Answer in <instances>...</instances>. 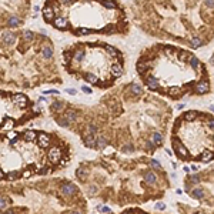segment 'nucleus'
I'll list each match as a JSON object with an SVG mask.
<instances>
[{
  "mask_svg": "<svg viewBox=\"0 0 214 214\" xmlns=\"http://www.w3.org/2000/svg\"><path fill=\"white\" fill-rule=\"evenodd\" d=\"M84 79L90 83V84H96V83L99 82V77H97L96 74H93V73H89V74H86V76H84Z\"/></svg>",
  "mask_w": 214,
  "mask_h": 214,
  "instance_id": "obj_26",
  "label": "nucleus"
},
{
  "mask_svg": "<svg viewBox=\"0 0 214 214\" xmlns=\"http://www.w3.org/2000/svg\"><path fill=\"white\" fill-rule=\"evenodd\" d=\"M207 126L211 127V129H214V118H208V120H207Z\"/></svg>",
  "mask_w": 214,
  "mask_h": 214,
  "instance_id": "obj_51",
  "label": "nucleus"
},
{
  "mask_svg": "<svg viewBox=\"0 0 214 214\" xmlns=\"http://www.w3.org/2000/svg\"><path fill=\"white\" fill-rule=\"evenodd\" d=\"M104 49H106V51H107V54H109V56H113V57L118 56V53H120V51L116 49V47L110 46V44H106V46H104Z\"/></svg>",
  "mask_w": 214,
  "mask_h": 214,
  "instance_id": "obj_20",
  "label": "nucleus"
},
{
  "mask_svg": "<svg viewBox=\"0 0 214 214\" xmlns=\"http://www.w3.org/2000/svg\"><path fill=\"white\" fill-rule=\"evenodd\" d=\"M191 170H193V171H197V170H198V166H196V164L191 166Z\"/></svg>",
  "mask_w": 214,
  "mask_h": 214,
  "instance_id": "obj_57",
  "label": "nucleus"
},
{
  "mask_svg": "<svg viewBox=\"0 0 214 214\" xmlns=\"http://www.w3.org/2000/svg\"><path fill=\"white\" fill-rule=\"evenodd\" d=\"M203 3H204V6H206V7H208V9H214V0H204Z\"/></svg>",
  "mask_w": 214,
  "mask_h": 214,
  "instance_id": "obj_44",
  "label": "nucleus"
},
{
  "mask_svg": "<svg viewBox=\"0 0 214 214\" xmlns=\"http://www.w3.org/2000/svg\"><path fill=\"white\" fill-rule=\"evenodd\" d=\"M82 90L84 91V93H89V94L91 93V89H90V87H87V86H83V87H82Z\"/></svg>",
  "mask_w": 214,
  "mask_h": 214,
  "instance_id": "obj_52",
  "label": "nucleus"
},
{
  "mask_svg": "<svg viewBox=\"0 0 214 214\" xmlns=\"http://www.w3.org/2000/svg\"><path fill=\"white\" fill-rule=\"evenodd\" d=\"M13 126H15V121H13V120H4L1 129H4V130H10V129H13Z\"/></svg>",
  "mask_w": 214,
  "mask_h": 214,
  "instance_id": "obj_32",
  "label": "nucleus"
},
{
  "mask_svg": "<svg viewBox=\"0 0 214 214\" xmlns=\"http://www.w3.org/2000/svg\"><path fill=\"white\" fill-rule=\"evenodd\" d=\"M97 146H99L100 148H103V147H106V146H107V140H106L103 136H100L99 139H97Z\"/></svg>",
  "mask_w": 214,
  "mask_h": 214,
  "instance_id": "obj_36",
  "label": "nucleus"
},
{
  "mask_svg": "<svg viewBox=\"0 0 214 214\" xmlns=\"http://www.w3.org/2000/svg\"><path fill=\"white\" fill-rule=\"evenodd\" d=\"M132 93H133V94H137V96H139V94H141V93H143V89H141L140 86H137V84H133V86H132Z\"/></svg>",
  "mask_w": 214,
  "mask_h": 214,
  "instance_id": "obj_35",
  "label": "nucleus"
},
{
  "mask_svg": "<svg viewBox=\"0 0 214 214\" xmlns=\"http://www.w3.org/2000/svg\"><path fill=\"white\" fill-rule=\"evenodd\" d=\"M37 141H39V146L43 148L49 147L50 144V136L49 134H46V133H40L39 136H37Z\"/></svg>",
  "mask_w": 214,
  "mask_h": 214,
  "instance_id": "obj_5",
  "label": "nucleus"
},
{
  "mask_svg": "<svg viewBox=\"0 0 214 214\" xmlns=\"http://www.w3.org/2000/svg\"><path fill=\"white\" fill-rule=\"evenodd\" d=\"M57 124L62 126V127H67L69 126V120H67L66 117L64 118H57Z\"/></svg>",
  "mask_w": 214,
  "mask_h": 214,
  "instance_id": "obj_39",
  "label": "nucleus"
},
{
  "mask_svg": "<svg viewBox=\"0 0 214 214\" xmlns=\"http://www.w3.org/2000/svg\"><path fill=\"white\" fill-rule=\"evenodd\" d=\"M171 141H173V146L176 147V151H177V154H179V156H183V157H186V156L188 154V150L186 148V146L180 144V141H179V140H177L176 137H174V139H173Z\"/></svg>",
  "mask_w": 214,
  "mask_h": 214,
  "instance_id": "obj_2",
  "label": "nucleus"
},
{
  "mask_svg": "<svg viewBox=\"0 0 214 214\" xmlns=\"http://www.w3.org/2000/svg\"><path fill=\"white\" fill-rule=\"evenodd\" d=\"M156 208H157V210H164L166 206L163 203H157V204H156Z\"/></svg>",
  "mask_w": 214,
  "mask_h": 214,
  "instance_id": "obj_50",
  "label": "nucleus"
},
{
  "mask_svg": "<svg viewBox=\"0 0 214 214\" xmlns=\"http://www.w3.org/2000/svg\"><path fill=\"white\" fill-rule=\"evenodd\" d=\"M101 4L106 7V9H109V10H112V9H117L118 6H117V3L113 1V0H101Z\"/></svg>",
  "mask_w": 214,
  "mask_h": 214,
  "instance_id": "obj_17",
  "label": "nucleus"
},
{
  "mask_svg": "<svg viewBox=\"0 0 214 214\" xmlns=\"http://www.w3.org/2000/svg\"><path fill=\"white\" fill-rule=\"evenodd\" d=\"M213 141H214V136H213Z\"/></svg>",
  "mask_w": 214,
  "mask_h": 214,
  "instance_id": "obj_63",
  "label": "nucleus"
},
{
  "mask_svg": "<svg viewBox=\"0 0 214 214\" xmlns=\"http://www.w3.org/2000/svg\"><path fill=\"white\" fill-rule=\"evenodd\" d=\"M67 93H70V94H76V90H73V89H69V90H67Z\"/></svg>",
  "mask_w": 214,
  "mask_h": 214,
  "instance_id": "obj_56",
  "label": "nucleus"
},
{
  "mask_svg": "<svg viewBox=\"0 0 214 214\" xmlns=\"http://www.w3.org/2000/svg\"><path fill=\"white\" fill-rule=\"evenodd\" d=\"M100 211H104V213H109V211H110V208H109V207H103V206H101V208H100Z\"/></svg>",
  "mask_w": 214,
  "mask_h": 214,
  "instance_id": "obj_55",
  "label": "nucleus"
},
{
  "mask_svg": "<svg viewBox=\"0 0 214 214\" xmlns=\"http://www.w3.org/2000/svg\"><path fill=\"white\" fill-rule=\"evenodd\" d=\"M83 59H84V51L83 50H77V51H74L73 53V60L74 62H83Z\"/></svg>",
  "mask_w": 214,
  "mask_h": 214,
  "instance_id": "obj_24",
  "label": "nucleus"
},
{
  "mask_svg": "<svg viewBox=\"0 0 214 214\" xmlns=\"http://www.w3.org/2000/svg\"><path fill=\"white\" fill-rule=\"evenodd\" d=\"M49 160L50 163H53V164H56V163H59L60 161V159H62V150L60 147H51L49 150Z\"/></svg>",
  "mask_w": 214,
  "mask_h": 214,
  "instance_id": "obj_1",
  "label": "nucleus"
},
{
  "mask_svg": "<svg viewBox=\"0 0 214 214\" xmlns=\"http://www.w3.org/2000/svg\"><path fill=\"white\" fill-rule=\"evenodd\" d=\"M134 151V146L133 144H126L123 147V153H133Z\"/></svg>",
  "mask_w": 214,
  "mask_h": 214,
  "instance_id": "obj_41",
  "label": "nucleus"
},
{
  "mask_svg": "<svg viewBox=\"0 0 214 214\" xmlns=\"http://www.w3.org/2000/svg\"><path fill=\"white\" fill-rule=\"evenodd\" d=\"M7 179H9V180H16V179H19V173H17V171H10V173L7 174Z\"/></svg>",
  "mask_w": 214,
  "mask_h": 214,
  "instance_id": "obj_43",
  "label": "nucleus"
},
{
  "mask_svg": "<svg viewBox=\"0 0 214 214\" xmlns=\"http://www.w3.org/2000/svg\"><path fill=\"white\" fill-rule=\"evenodd\" d=\"M146 84H147V87L150 90H156L157 89V79H154L153 76H147V79H146Z\"/></svg>",
  "mask_w": 214,
  "mask_h": 214,
  "instance_id": "obj_11",
  "label": "nucleus"
},
{
  "mask_svg": "<svg viewBox=\"0 0 214 214\" xmlns=\"http://www.w3.org/2000/svg\"><path fill=\"white\" fill-rule=\"evenodd\" d=\"M63 56H64V59H66V62H70V60L73 59V56H71V54H70L69 51H64V54H63Z\"/></svg>",
  "mask_w": 214,
  "mask_h": 214,
  "instance_id": "obj_48",
  "label": "nucleus"
},
{
  "mask_svg": "<svg viewBox=\"0 0 214 214\" xmlns=\"http://www.w3.org/2000/svg\"><path fill=\"white\" fill-rule=\"evenodd\" d=\"M32 173H33L32 170H26V171L23 173V177H24V179H27V177H30V176H32Z\"/></svg>",
  "mask_w": 214,
  "mask_h": 214,
  "instance_id": "obj_49",
  "label": "nucleus"
},
{
  "mask_svg": "<svg viewBox=\"0 0 214 214\" xmlns=\"http://www.w3.org/2000/svg\"><path fill=\"white\" fill-rule=\"evenodd\" d=\"M211 110H213V112H214V106H211Z\"/></svg>",
  "mask_w": 214,
  "mask_h": 214,
  "instance_id": "obj_62",
  "label": "nucleus"
},
{
  "mask_svg": "<svg viewBox=\"0 0 214 214\" xmlns=\"http://www.w3.org/2000/svg\"><path fill=\"white\" fill-rule=\"evenodd\" d=\"M3 42L6 44H13L16 42V34L12 33V32H6V33L3 34Z\"/></svg>",
  "mask_w": 214,
  "mask_h": 214,
  "instance_id": "obj_9",
  "label": "nucleus"
},
{
  "mask_svg": "<svg viewBox=\"0 0 214 214\" xmlns=\"http://www.w3.org/2000/svg\"><path fill=\"white\" fill-rule=\"evenodd\" d=\"M1 179H4V173H3V170L0 168V180H1Z\"/></svg>",
  "mask_w": 214,
  "mask_h": 214,
  "instance_id": "obj_58",
  "label": "nucleus"
},
{
  "mask_svg": "<svg viewBox=\"0 0 214 214\" xmlns=\"http://www.w3.org/2000/svg\"><path fill=\"white\" fill-rule=\"evenodd\" d=\"M190 46H191L193 49H198V47L203 46V40H201L200 37H197V36H194V37L190 39Z\"/></svg>",
  "mask_w": 214,
  "mask_h": 214,
  "instance_id": "obj_13",
  "label": "nucleus"
},
{
  "mask_svg": "<svg viewBox=\"0 0 214 214\" xmlns=\"http://www.w3.org/2000/svg\"><path fill=\"white\" fill-rule=\"evenodd\" d=\"M42 54H43V57L44 59H51L53 57V50L50 46H43V49H42Z\"/></svg>",
  "mask_w": 214,
  "mask_h": 214,
  "instance_id": "obj_18",
  "label": "nucleus"
},
{
  "mask_svg": "<svg viewBox=\"0 0 214 214\" xmlns=\"http://www.w3.org/2000/svg\"><path fill=\"white\" fill-rule=\"evenodd\" d=\"M208 87H210V84H208V82L207 80H201L200 83H197L196 84V87H194V91L197 93V94H204V93H207L208 91Z\"/></svg>",
  "mask_w": 214,
  "mask_h": 214,
  "instance_id": "obj_4",
  "label": "nucleus"
},
{
  "mask_svg": "<svg viewBox=\"0 0 214 214\" xmlns=\"http://www.w3.org/2000/svg\"><path fill=\"white\" fill-rule=\"evenodd\" d=\"M96 193H97V187H96V186H93V184H91V186H89L87 194H89V196H94Z\"/></svg>",
  "mask_w": 214,
  "mask_h": 214,
  "instance_id": "obj_38",
  "label": "nucleus"
},
{
  "mask_svg": "<svg viewBox=\"0 0 214 214\" xmlns=\"http://www.w3.org/2000/svg\"><path fill=\"white\" fill-rule=\"evenodd\" d=\"M63 109H64V103H62V101H54L51 104V110H54V112H63Z\"/></svg>",
  "mask_w": 214,
  "mask_h": 214,
  "instance_id": "obj_27",
  "label": "nucleus"
},
{
  "mask_svg": "<svg viewBox=\"0 0 214 214\" xmlns=\"http://www.w3.org/2000/svg\"><path fill=\"white\" fill-rule=\"evenodd\" d=\"M150 164L153 166L154 168H161V164H160V161H157V160H151V161H150Z\"/></svg>",
  "mask_w": 214,
  "mask_h": 214,
  "instance_id": "obj_47",
  "label": "nucleus"
},
{
  "mask_svg": "<svg viewBox=\"0 0 214 214\" xmlns=\"http://www.w3.org/2000/svg\"><path fill=\"white\" fill-rule=\"evenodd\" d=\"M211 63H214V56H213V57H211Z\"/></svg>",
  "mask_w": 214,
  "mask_h": 214,
  "instance_id": "obj_61",
  "label": "nucleus"
},
{
  "mask_svg": "<svg viewBox=\"0 0 214 214\" xmlns=\"http://www.w3.org/2000/svg\"><path fill=\"white\" fill-rule=\"evenodd\" d=\"M196 117H197V112L196 110H190V112H186L184 113V120L186 121H193Z\"/></svg>",
  "mask_w": 214,
  "mask_h": 214,
  "instance_id": "obj_19",
  "label": "nucleus"
},
{
  "mask_svg": "<svg viewBox=\"0 0 214 214\" xmlns=\"http://www.w3.org/2000/svg\"><path fill=\"white\" fill-rule=\"evenodd\" d=\"M156 174L154 173H151V171H148V173H146V176H144V180H146V183H148V184H154L156 183Z\"/></svg>",
  "mask_w": 214,
  "mask_h": 214,
  "instance_id": "obj_25",
  "label": "nucleus"
},
{
  "mask_svg": "<svg viewBox=\"0 0 214 214\" xmlns=\"http://www.w3.org/2000/svg\"><path fill=\"white\" fill-rule=\"evenodd\" d=\"M60 190H62V193H63L64 196H73V194L76 193V187H74L71 183H64V184H62Z\"/></svg>",
  "mask_w": 214,
  "mask_h": 214,
  "instance_id": "obj_6",
  "label": "nucleus"
},
{
  "mask_svg": "<svg viewBox=\"0 0 214 214\" xmlns=\"http://www.w3.org/2000/svg\"><path fill=\"white\" fill-rule=\"evenodd\" d=\"M180 91H181V89L179 86H173V87L168 89V96H170V97H176V96L180 94Z\"/></svg>",
  "mask_w": 214,
  "mask_h": 214,
  "instance_id": "obj_22",
  "label": "nucleus"
},
{
  "mask_svg": "<svg viewBox=\"0 0 214 214\" xmlns=\"http://www.w3.org/2000/svg\"><path fill=\"white\" fill-rule=\"evenodd\" d=\"M147 69H148V63H147V62H143V60H140V62L137 63V71H139L140 74H144Z\"/></svg>",
  "mask_w": 214,
  "mask_h": 214,
  "instance_id": "obj_16",
  "label": "nucleus"
},
{
  "mask_svg": "<svg viewBox=\"0 0 214 214\" xmlns=\"http://www.w3.org/2000/svg\"><path fill=\"white\" fill-rule=\"evenodd\" d=\"M188 62H190V64H191V67L194 69V70H200L201 69V63H200V60H198L196 56H190V59H188Z\"/></svg>",
  "mask_w": 214,
  "mask_h": 214,
  "instance_id": "obj_14",
  "label": "nucleus"
},
{
  "mask_svg": "<svg viewBox=\"0 0 214 214\" xmlns=\"http://www.w3.org/2000/svg\"><path fill=\"white\" fill-rule=\"evenodd\" d=\"M43 16L46 20H51V19H54V9H51L49 6H46L44 9H43Z\"/></svg>",
  "mask_w": 214,
  "mask_h": 214,
  "instance_id": "obj_12",
  "label": "nucleus"
},
{
  "mask_svg": "<svg viewBox=\"0 0 214 214\" xmlns=\"http://www.w3.org/2000/svg\"><path fill=\"white\" fill-rule=\"evenodd\" d=\"M7 24H9V27H17V26L20 24V19H19L17 16L9 17V20H7Z\"/></svg>",
  "mask_w": 214,
  "mask_h": 214,
  "instance_id": "obj_21",
  "label": "nucleus"
},
{
  "mask_svg": "<svg viewBox=\"0 0 214 214\" xmlns=\"http://www.w3.org/2000/svg\"><path fill=\"white\" fill-rule=\"evenodd\" d=\"M23 137H24V140H26V141H33L37 136H36V133H34L33 130H29V132L23 133Z\"/></svg>",
  "mask_w": 214,
  "mask_h": 214,
  "instance_id": "obj_23",
  "label": "nucleus"
},
{
  "mask_svg": "<svg viewBox=\"0 0 214 214\" xmlns=\"http://www.w3.org/2000/svg\"><path fill=\"white\" fill-rule=\"evenodd\" d=\"M177 109H179V110H181V109H184V104H179V106H177Z\"/></svg>",
  "mask_w": 214,
  "mask_h": 214,
  "instance_id": "obj_59",
  "label": "nucleus"
},
{
  "mask_svg": "<svg viewBox=\"0 0 214 214\" xmlns=\"http://www.w3.org/2000/svg\"><path fill=\"white\" fill-rule=\"evenodd\" d=\"M60 166H66V160H60Z\"/></svg>",
  "mask_w": 214,
  "mask_h": 214,
  "instance_id": "obj_60",
  "label": "nucleus"
},
{
  "mask_svg": "<svg viewBox=\"0 0 214 214\" xmlns=\"http://www.w3.org/2000/svg\"><path fill=\"white\" fill-rule=\"evenodd\" d=\"M87 132L90 133V134H94V133H97V127L93 126V124H90V126L87 127Z\"/></svg>",
  "mask_w": 214,
  "mask_h": 214,
  "instance_id": "obj_46",
  "label": "nucleus"
},
{
  "mask_svg": "<svg viewBox=\"0 0 214 214\" xmlns=\"http://www.w3.org/2000/svg\"><path fill=\"white\" fill-rule=\"evenodd\" d=\"M64 117L69 120V123H73V121H76V120H77V114H76V112H73V110L67 112Z\"/></svg>",
  "mask_w": 214,
  "mask_h": 214,
  "instance_id": "obj_29",
  "label": "nucleus"
},
{
  "mask_svg": "<svg viewBox=\"0 0 214 214\" xmlns=\"http://www.w3.org/2000/svg\"><path fill=\"white\" fill-rule=\"evenodd\" d=\"M23 37H24L26 42H32L34 34H33V32H30V30H24V32H23Z\"/></svg>",
  "mask_w": 214,
  "mask_h": 214,
  "instance_id": "obj_33",
  "label": "nucleus"
},
{
  "mask_svg": "<svg viewBox=\"0 0 214 214\" xmlns=\"http://www.w3.org/2000/svg\"><path fill=\"white\" fill-rule=\"evenodd\" d=\"M63 4H66V6H69V4H71L73 3V0H60Z\"/></svg>",
  "mask_w": 214,
  "mask_h": 214,
  "instance_id": "obj_54",
  "label": "nucleus"
},
{
  "mask_svg": "<svg viewBox=\"0 0 214 214\" xmlns=\"http://www.w3.org/2000/svg\"><path fill=\"white\" fill-rule=\"evenodd\" d=\"M191 181H193L194 184H198V183H200V179H198V176H193V177H191Z\"/></svg>",
  "mask_w": 214,
  "mask_h": 214,
  "instance_id": "obj_53",
  "label": "nucleus"
},
{
  "mask_svg": "<svg viewBox=\"0 0 214 214\" xmlns=\"http://www.w3.org/2000/svg\"><path fill=\"white\" fill-rule=\"evenodd\" d=\"M151 140L156 143V144H160L161 141H163V136H161V133H153V136H151Z\"/></svg>",
  "mask_w": 214,
  "mask_h": 214,
  "instance_id": "obj_30",
  "label": "nucleus"
},
{
  "mask_svg": "<svg viewBox=\"0 0 214 214\" xmlns=\"http://www.w3.org/2000/svg\"><path fill=\"white\" fill-rule=\"evenodd\" d=\"M110 73L114 76V77H120L121 74H123V66L120 64V63H114L112 69H110Z\"/></svg>",
  "mask_w": 214,
  "mask_h": 214,
  "instance_id": "obj_8",
  "label": "nucleus"
},
{
  "mask_svg": "<svg viewBox=\"0 0 214 214\" xmlns=\"http://www.w3.org/2000/svg\"><path fill=\"white\" fill-rule=\"evenodd\" d=\"M154 144H156V143H154L153 140H147V141H146V147H147L148 150H154Z\"/></svg>",
  "mask_w": 214,
  "mask_h": 214,
  "instance_id": "obj_45",
  "label": "nucleus"
},
{
  "mask_svg": "<svg viewBox=\"0 0 214 214\" xmlns=\"http://www.w3.org/2000/svg\"><path fill=\"white\" fill-rule=\"evenodd\" d=\"M17 133L16 132H10V133H7V139H12V144H15L16 143V140H17Z\"/></svg>",
  "mask_w": 214,
  "mask_h": 214,
  "instance_id": "obj_37",
  "label": "nucleus"
},
{
  "mask_svg": "<svg viewBox=\"0 0 214 214\" xmlns=\"http://www.w3.org/2000/svg\"><path fill=\"white\" fill-rule=\"evenodd\" d=\"M12 101H13L15 104H17L19 107H21V109H24V107L27 106V97H26L24 94H15L13 99H12Z\"/></svg>",
  "mask_w": 214,
  "mask_h": 214,
  "instance_id": "obj_3",
  "label": "nucleus"
},
{
  "mask_svg": "<svg viewBox=\"0 0 214 214\" xmlns=\"http://www.w3.org/2000/svg\"><path fill=\"white\" fill-rule=\"evenodd\" d=\"M7 201H9V200H7L6 197L0 196V210H3V208H4L6 206H7Z\"/></svg>",
  "mask_w": 214,
  "mask_h": 214,
  "instance_id": "obj_42",
  "label": "nucleus"
},
{
  "mask_svg": "<svg viewBox=\"0 0 214 214\" xmlns=\"http://www.w3.org/2000/svg\"><path fill=\"white\" fill-rule=\"evenodd\" d=\"M214 157V153L213 151H210V150H206L203 154H201V157H200V160L203 161V163H208V161H211Z\"/></svg>",
  "mask_w": 214,
  "mask_h": 214,
  "instance_id": "obj_10",
  "label": "nucleus"
},
{
  "mask_svg": "<svg viewBox=\"0 0 214 214\" xmlns=\"http://www.w3.org/2000/svg\"><path fill=\"white\" fill-rule=\"evenodd\" d=\"M191 196L194 198H203L204 197V191H203L201 188H194L193 193H191Z\"/></svg>",
  "mask_w": 214,
  "mask_h": 214,
  "instance_id": "obj_31",
  "label": "nucleus"
},
{
  "mask_svg": "<svg viewBox=\"0 0 214 214\" xmlns=\"http://www.w3.org/2000/svg\"><path fill=\"white\" fill-rule=\"evenodd\" d=\"M89 33H90V30H89L87 27H80V29L77 30V34H79V36H87Z\"/></svg>",
  "mask_w": 214,
  "mask_h": 214,
  "instance_id": "obj_40",
  "label": "nucleus"
},
{
  "mask_svg": "<svg viewBox=\"0 0 214 214\" xmlns=\"http://www.w3.org/2000/svg\"><path fill=\"white\" fill-rule=\"evenodd\" d=\"M76 176L80 179L82 181H84L86 179H87V176H89V171L84 168V167H79L77 168V171H76Z\"/></svg>",
  "mask_w": 214,
  "mask_h": 214,
  "instance_id": "obj_15",
  "label": "nucleus"
},
{
  "mask_svg": "<svg viewBox=\"0 0 214 214\" xmlns=\"http://www.w3.org/2000/svg\"><path fill=\"white\" fill-rule=\"evenodd\" d=\"M94 143H96V140H94V137H93V136H89V137H86V139H84V146H86V147L93 148V147H94Z\"/></svg>",
  "mask_w": 214,
  "mask_h": 214,
  "instance_id": "obj_28",
  "label": "nucleus"
},
{
  "mask_svg": "<svg viewBox=\"0 0 214 214\" xmlns=\"http://www.w3.org/2000/svg\"><path fill=\"white\" fill-rule=\"evenodd\" d=\"M53 24H54V27H57V29H66L67 26H69V21H67V19L59 16V17L54 19Z\"/></svg>",
  "mask_w": 214,
  "mask_h": 214,
  "instance_id": "obj_7",
  "label": "nucleus"
},
{
  "mask_svg": "<svg viewBox=\"0 0 214 214\" xmlns=\"http://www.w3.org/2000/svg\"><path fill=\"white\" fill-rule=\"evenodd\" d=\"M190 56H191V53H188V51H181L180 54H179V60H180V62H186V60L190 59Z\"/></svg>",
  "mask_w": 214,
  "mask_h": 214,
  "instance_id": "obj_34",
  "label": "nucleus"
}]
</instances>
